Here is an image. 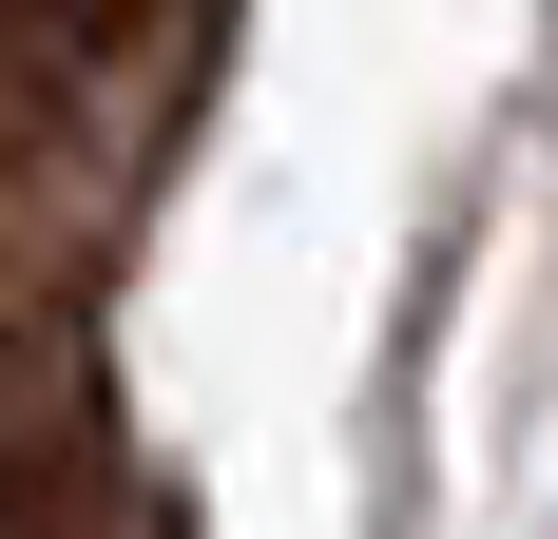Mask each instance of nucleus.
<instances>
[{
	"mask_svg": "<svg viewBox=\"0 0 558 539\" xmlns=\"http://www.w3.org/2000/svg\"><path fill=\"white\" fill-rule=\"evenodd\" d=\"M0 539H193L77 327H20L0 347Z\"/></svg>",
	"mask_w": 558,
	"mask_h": 539,
	"instance_id": "nucleus-2",
	"label": "nucleus"
},
{
	"mask_svg": "<svg viewBox=\"0 0 558 539\" xmlns=\"http://www.w3.org/2000/svg\"><path fill=\"white\" fill-rule=\"evenodd\" d=\"M231 77V0H0V347L77 327Z\"/></svg>",
	"mask_w": 558,
	"mask_h": 539,
	"instance_id": "nucleus-1",
	"label": "nucleus"
}]
</instances>
